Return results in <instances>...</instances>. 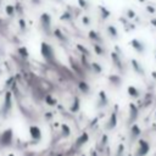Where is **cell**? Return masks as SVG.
I'll return each mask as SVG.
<instances>
[{"mask_svg":"<svg viewBox=\"0 0 156 156\" xmlns=\"http://www.w3.org/2000/svg\"><path fill=\"white\" fill-rule=\"evenodd\" d=\"M40 51H41V55L44 56L45 60H48V61H54L55 54H54V49H53V46H51V45H49L46 43H41Z\"/></svg>","mask_w":156,"mask_h":156,"instance_id":"6da1fadb","label":"cell"},{"mask_svg":"<svg viewBox=\"0 0 156 156\" xmlns=\"http://www.w3.org/2000/svg\"><path fill=\"white\" fill-rule=\"evenodd\" d=\"M12 141V129H6L0 136V145L1 147H7Z\"/></svg>","mask_w":156,"mask_h":156,"instance_id":"7a4b0ae2","label":"cell"},{"mask_svg":"<svg viewBox=\"0 0 156 156\" xmlns=\"http://www.w3.org/2000/svg\"><path fill=\"white\" fill-rule=\"evenodd\" d=\"M150 150V147L149 144L145 141V140H140L139 141V147H138V152H137V156H145L148 154V151Z\"/></svg>","mask_w":156,"mask_h":156,"instance_id":"3957f363","label":"cell"},{"mask_svg":"<svg viewBox=\"0 0 156 156\" xmlns=\"http://www.w3.org/2000/svg\"><path fill=\"white\" fill-rule=\"evenodd\" d=\"M40 23H41V26L44 27L45 30H48L50 28V25H51V17H50V15L46 14V12H44L43 15L40 16Z\"/></svg>","mask_w":156,"mask_h":156,"instance_id":"277c9868","label":"cell"},{"mask_svg":"<svg viewBox=\"0 0 156 156\" xmlns=\"http://www.w3.org/2000/svg\"><path fill=\"white\" fill-rule=\"evenodd\" d=\"M29 134H30V137H32V139H34V140H40V138H41V132H40L39 127H37V126L29 127Z\"/></svg>","mask_w":156,"mask_h":156,"instance_id":"5b68a950","label":"cell"},{"mask_svg":"<svg viewBox=\"0 0 156 156\" xmlns=\"http://www.w3.org/2000/svg\"><path fill=\"white\" fill-rule=\"evenodd\" d=\"M5 109L6 110L11 109V93L10 91H7L5 95Z\"/></svg>","mask_w":156,"mask_h":156,"instance_id":"8992f818","label":"cell"},{"mask_svg":"<svg viewBox=\"0 0 156 156\" xmlns=\"http://www.w3.org/2000/svg\"><path fill=\"white\" fill-rule=\"evenodd\" d=\"M15 10H16L15 6H12V5H7V6H6V14H7L10 17H12V16L15 15Z\"/></svg>","mask_w":156,"mask_h":156,"instance_id":"52a82bcc","label":"cell"},{"mask_svg":"<svg viewBox=\"0 0 156 156\" xmlns=\"http://www.w3.org/2000/svg\"><path fill=\"white\" fill-rule=\"evenodd\" d=\"M87 140H88V134H87V133L82 134V137H81L79 139H77V145H82V144H84Z\"/></svg>","mask_w":156,"mask_h":156,"instance_id":"ba28073f","label":"cell"},{"mask_svg":"<svg viewBox=\"0 0 156 156\" xmlns=\"http://www.w3.org/2000/svg\"><path fill=\"white\" fill-rule=\"evenodd\" d=\"M54 34H55V37H56V38H59V39H60V40H62V41H65V40H66V37H65L64 34H62V32H61L60 29H55Z\"/></svg>","mask_w":156,"mask_h":156,"instance_id":"9c48e42d","label":"cell"},{"mask_svg":"<svg viewBox=\"0 0 156 156\" xmlns=\"http://www.w3.org/2000/svg\"><path fill=\"white\" fill-rule=\"evenodd\" d=\"M78 88H79V89H81L82 91H84V93H86V91H88V89H89V87H88V86L84 82H79V84H78Z\"/></svg>","mask_w":156,"mask_h":156,"instance_id":"30bf717a","label":"cell"},{"mask_svg":"<svg viewBox=\"0 0 156 156\" xmlns=\"http://www.w3.org/2000/svg\"><path fill=\"white\" fill-rule=\"evenodd\" d=\"M78 109H79V101H78V99H75V104L71 106V111L72 112H76Z\"/></svg>","mask_w":156,"mask_h":156,"instance_id":"8fae6325","label":"cell"},{"mask_svg":"<svg viewBox=\"0 0 156 156\" xmlns=\"http://www.w3.org/2000/svg\"><path fill=\"white\" fill-rule=\"evenodd\" d=\"M45 100H46V104H49V105H55V104H56V100L51 95H48Z\"/></svg>","mask_w":156,"mask_h":156,"instance_id":"7c38bea8","label":"cell"},{"mask_svg":"<svg viewBox=\"0 0 156 156\" xmlns=\"http://www.w3.org/2000/svg\"><path fill=\"white\" fill-rule=\"evenodd\" d=\"M18 54L22 55L23 57H27V56H28V53H27V49H26V48H20V49H18Z\"/></svg>","mask_w":156,"mask_h":156,"instance_id":"4fadbf2b","label":"cell"},{"mask_svg":"<svg viewBox=\"0 0 156 156\" xmlns=\"http://www.w3.org/2000/svg\"><path fill=\"white\" fill-rule=\"evenodd\" d=\"M62 131H64L65 136H68V134H70V128L66 126V124H62Z\"/></svg>","mask_w":156,"mask_h":156,"instance_id":"5bb4252c","label":"cell"},{"mask_svg":"<svg viewBox=\"0 0 156 156\" xmlns=\"http://www.w3.org/2000/svg\"><path fill=\"white\" fill-rule=\"evenodd\" d=\"M0 3H1V0H0Z\"/></svg>","mask_w":156,"mask_h":156,"instance_id":"9a60e30c","label":"cell"}]
</instances>
